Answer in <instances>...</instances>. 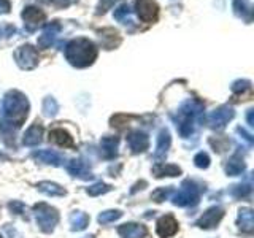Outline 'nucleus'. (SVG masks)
Here are the masks:
<instances>
[{
    "label": "nucleus",
    "instance_id": "f257e3e1",
    "mask_svg": "<svg viewBox=\"0 0 254 238\" xmlns=\"http://www.w3.org/2000/svg\"><path fill=\"white\" fill-rule=\"evenodd\" d=\"M0 110H2V115L6 118V121L11 125L14 124L16 127H21L27 118L29 102L26 99V95L21 94L19 91H10L3 97Z\"/></svg>",
    "mask_w": 254,
    "mask_h": 238
},
{
    "label": "nucleus",
    "instance_id": "f03ea898",
    "mask_svg": "<svg viewBox=\"0 0 254 238\" xmlns=\"http://www.w3.org/2000/svg\"><path fill=\"white\" fill-rule=\"evenodd\" d=\"M65 58L75 67H87L97 58V48L87 38H76L65 48Z\"/></svg>",
    "mask_w": 254,
    "mask_h": 238
},
{
    "label": "nucleus",
    "instance_id": "7ed1b4c3",
    "mask_svg": "<svg viewBox=\"0 0 254 238\" xmlns=\"http://www.w3.org/2000/svg\"><path fill=\"white\" fill-rule=\"evenodd\" d=\"M202 111V107L197 105L194 102H186L178 111V119H177V127L181 137L188 138L190 133L194 132V124L198 118V113Z\"/></svg>",
    "mask_w": 254,
    "mask_h": 238
},
{
    "label": "nucleus",
    "instance_id": "20e7f679",
    "mask_svg": "<svg viewBox=\"0 0 254 238\" xmlns=\"http://www.w3.org/2000/svg\"><path fill=\"white\" fill-rule=\"evenodd\" d=\"M34 214H35V221L38 227L43 230V232L50 234L54 230V227L58 226L59 222V213L53 206L46 205V203H38L34 206Z\"/></svg>",
    "mask_w": 254,
    "mask_h": 238
},
{
    "label": "nucleus",
    "instance_id": "39448f33",
    "mask_svg": "<svg viewBox=\"0 0 254 238\" xmlns=\"http://www.w3.org/2000/svg\"><path fill=\"white\" fill-rule=\"evenodd\" d=\"M200 200V189L194 181H185L180 190L173 195V203L178 206H190L197 205Z\"/></svg>",
    "mask_w": 254,
    "mask_h": 238
},
{
    "label": "nucleus",
    "instance_id": "423d86ee",
    "mask_svg": "<svg viewBox=\"0 0 254 238\" xmlns=\"http://www.w3.org/2000/svg\"><path fill=\"white\" fill-rule=\"evenodd\" d=\"M14 59H16V62H18V65L21 68L30 70V68L37 67L38 54H37V50L34 46L26 45V46H21L19 50L14 53Z\"/></svg>",
    "mask_w": 254,
    "mask_h": 238
},
{
    "label": "nucleus",
    "instance_id": "0eeeda50",
    "mask_svg": "<svg viewBox=\"0 0 254 238\" xmlns=\"http://www.w3.org/2000/svg\"><path fill=\"white\" fill-rule=\"evenodd\" d=\"M137 14L143 22H154L159 14V5L156 0H137L135 2Z\"/></svg>",
    "mask_w": 254,
    "mask_h": 238
},
{
    "label": "nucleus",
    "instance_id": "6e6552de",
    "mask_svg": "<svg viewBox=\"0 0 254 238\" xmlns=\"http://www.w3.org/2000/svg\"><path fill=\"white\" fill-rule=\"evenodd\" d=\"M222 218H224V210L221 206H211V208H208L202 214L200 219L195 222V226L200 229H213L219 224Z\"/></svg>",
    "mask_w": 254,
    "mask_h": 238
},
{
    "label": "nucleus",
    "instance_id": "1a4fd4ad",
    "mask_svg": "<svg viewBox=\"0 0 254 238\" xmlns=\"http://www.w3.org/2000/svg\"><path fill=\"white\" fill-rule=\"evenodd\" d=\"M234 118V110L229 107H219L208 116V124L211 129H222Z\"/></svg>",
    "mask_w": 254,
    "mask_h": 238
},
{
    "label": "nucleus",
    "instance_id": "9d476101",
    "mask_svg": "<svg viewBox=\"0 0 254 238\" xmlns=\"http://www.w3.org/2000/svg\"><path fill=\"white\" fill-rule=\"evenodd\" d=\"M127 145L132 149V153L138 154V153H143V151H146L148 146H149V138L146 133H143L140 130H133L127 135Z\"/></svg>",
    "mask_w": 254,
    "mask_h": 238
},
{
    "label": "nucleus",
    "instance_id": "9b49d317",
    "mask_svg": "<svg viewBox=\"0 0 254 238\" xmlns=\"http://www.w3.org/2000/svg\"><path fill=\"white\" fill-rule=\"evenodd\" d=\"M156 230H157V235L162 237V238H169L172 235L177 234L178 230V222L173 216L170 214H167V216H162L161 219L157 221V226H156Z\"/></svg>",
    "mask_w": 254,
    "mask_h": 238
},
{
    "label": "nucleus",
    "instance_id": "f8f14e48",
    "mask_svg": "<svg viewBox=\"0 0 254 238\" xmlns=\"http://www.w3.org/2000/svg\"><path fill=\"white\" fill-rule=\"evenodd\" d=\"M67 172L71 175V177H78L81 179H91L92 173L89 170L86 162H83L81 159H71V161L67 164Z\"/></svg>",
    "mask_w": 254,
    "mask_h": 238
},
{
    "label": "nucleus",
    "instance_id": "ddd939ff",
    "mask_svg": "<svg viewBox=\"0 0 254 238\" xmlns=\"http://www.w3.org/2000/svg\"><path fill=\"white\" fill-rule=\"evenodd\" d=\"M170 132L167 129H162L159 132V137H157V148H156V153H154V161L161 162L165 159L167 153H169V148H170Z\"/></svg>",
    "mask_w": 254,
    "mask_h": 238
},
{
    "label": "nucleus",
    "instance_id": "4468645a",
    "mask_svg": "<svg viewBox=\"0 0 254 238\" xmlns=\"http://www.w3.org/2000/svg\"><path fill=\"white\" fill-rule=\"evenodd\" d=\"M45 18H46L45 13L42 10H38V8H35V6H29V8H26V10L22 11V19L26 21L27 27L30 30L37 29L40 24L45 21Z\"/></svg>",
    "mask_w": 254,
    "mask_h": 238
},
{
    "label": "nucleus",
    "instance_id": "2eb2a0df",
    "mask_svg": "<svg viewBox=\"0 0 254 238\" xmlns=\"http://www.w3.org/2000/svg\"><path fill=\"white\" fill-rule=\"evenodd\" d=\"M32 157L37 159V161H40L42 164L56 165V167L62 165V162H64V157L59 153H56V151H51V149H40V151H35V153L32 154Z\"/></svg>",
    "mask_w": 254,
    "mask_h": 238
},
{
    "label": "nucleus",
    "instance_id": "dca6fc26",
    "mask_svg": "<svg viewBox=\"0 0 254 238\" xmlns=\"http://www.w3.org/2000/svg\"><path fill=\"white\" fill-rule=\"evenodd\" d=\"M119 235L123 238H145L148 230L145 226L141 224H135V222H129V224H124L118 229Z\"/></svg>",
    "mask_w": 254,
    "mask_h": 238
},
{
    "label": "nucleus",
    "instance_id": "f3484780",
    "mask_svg": "<svg viewBox=\"0 0 254 238\" xmlns=\"http://www.w3.org/2000/svg\"><path fill=\"white\" fill-rule=\"evenodd\" d=\"M42 137H43V127L38 124H34L29 127L26 133H24L22 143L26 146H37L38 143L42 141Z\"/></svg>",
    "mask_w": 254,
    "mask_h": 238
},
{
    "label": "nucleus",
    "instance_id": "a211bd4d",
    "mask_svg": "<svg viewBox=\"0 0 254 238\" xmlns=\"http://www.w3.org/2000/svg\"><path fill=\"white\" fill-rule=\"evenodd\" d=\"M118 137H103L100 141L103 159H115L118 156Z\"/></svg>",
    "mask_w": 254,
    "mask_h": 238
},
{
    "label": "nucleus",
    "instance_id": "6ab92c4d",
    "mask_svg": "<svg viewBox=\"0 0 254 238\" xmlns=\"http://www.w3.org/2000/svg\"><path fill=\"white\" fill-rule=\"evenodd\" d=\"M237 224L243 232H253L254 229V216H253V210L251 208H242L238 211V219Z\"/></svg>",
    "mask_w": 254,
    "mask_h": 238
},
{
    "label": "nucleus",
    "instance_id": "aec40b11",
    "mask_svg": "<svg viewBox=\"0 0 254 238\" xmlns=\"http://www.w3.org/2000/svg\"><path fill=\"white\" fill-rule=\"evenodd\" d=\"M50 140L58 143L59 146H64V148H73L75 143H73V138L70 137V133L64 129H54L50 132Z\"/></svg>",
    "mask_w": 254,
    "mask_h": 238
},
{
    "label": "nucleus",
    "instance_id": "412c9836",
    "mask_svg": "<svg viewBox=\"0 0 254 238\" xmlns=\"http://www.w3.org/2000/svg\"><path fill=\"white\" fill-rule=\"evenodd\" d=\"M37 189L40 190V192H43L46 195L50 197H62L67 194V190L64 189L62 186L56 184V182H51V181H42L37 184Z\"/></svg>",
    "mask_w": 254,
    "mask_h": 238
},
{
    "label": "nucleus",
    "instance_id": "4be33fe9",
    "mask_svg": "<svg viewBox=\"0 0 254 238\" xmlns=\"http://www.w3.org/2000/svg\"><path fill=\"white\" fill-rule=\"evenodd\" d=\"M153 173L156 175L157 178H162V177H177V175L181 173V169L177 165H172V164H162L159 162L154 169Z\"/></svg>",
    "mask_w": 254,
    "mask_h": 238
},
{
    "label": "nucleus",
    "instance_id": "5701e85b",
    "mask_svg": "<svg viewBox=\"0 0 254 238\" xmlns=\"http://www.w3.org/2000/svg\"><path fill=\"white\" fill-rule=\"evenodd\" d=\"M70 226H71V230H75V232L84 230L87 226H89V216L83 211H75L70 216Z\"/></svg>",
    "mask_w": 254,
    "mask_h": 238
},
{
    "label": "nucleus",
    "instance_id": "b1692460",
    "mask_svg": "<svg viewBox=\"0 0 254 238\" xmlns=\"http://www.w3.org/2000/svg\"><path fill=\"white\" fill-rule=\"evenodd\" d=\"M100 38H102V45L107 48V50H111V48L118 46L121 43V38H119V34L113 29H105L100 32Z\"/></svg>",
    "mask_w": 254,
    "mask_h": 238
},
{
    "label": "nucleus",
    "instance_id": "393cba45",
    "mask_svg": "<svg viewBox=\"0 0 254 238\" xmlns=\"http://www.w3.org/2000/svg\"><path fill=\"white\" fill-rule=\"evenodd\" d=\"M243 170H245V162L238 156L230 157L226 164V173L230 175V177H237V175H240Z\"/></svg>",
    "mask_w": 254,
    "mask_h": 238
},
{
    "label": "nucleus",
    "instance_id": "a878e982",
    "mask_svg": "<svg viewBox=\"0 0 254 238\" xmlns=\"http://www.w3.org/2000/svg\"><path fill=\"white\" fill-rule=\"evenodd\" d=\"M121 216H123V213L119 210H108L99 214V222L100 224H110V222L118 221Z\"/></svg>",
    "mask_w": 254,
    "mask_h": 238
},
{
    "label": "nucleus",
    "instance_id": "bb28decb",
    "mask_svg": "<svg viewBox=\"0 0 254 238\" xmlns=\"http://www.w3.org/2000/svg\"><path fill=\"white\" fill-rule=\"evenodd\" d=\"M108 190H111V186L110 184H105V182H95V184L89 186L87 187V194L92 195V197H97V195H102V194H105L108 192Z\"/></svg>",
    "mask_w": 254,
    "mask_h": 238
},
{
    "label": "nucleus",
    "instance_id": "cd10ccee",
    "mask_svg": "<svg viewBox=\"0 0 254 238\" xmlns=\"http://www.w3.org/2000/svg\"><path fill=\"white\" fill-rule=\"evenodd\" d=\"M58 103H56V100L53 97H46L45 102H43V113L45 116H54L56 113H58Z\"/></svg>",
    "mask_w": 254,
    "mask_h": 238
},
{
    "label": "nucleus",
    "instance_id": "c85d7f7f",
    "mask_svg": "<svg viewBox=\"0 0 254 238\" xmlns=\"http://www.w3.org/2000/svg\"><path fill=\"white\" fill-rule=\"evenodd\" d=\"M232 195L237 197V198H242V197H246L251 194V184H237V186H232Z\"/></svg>",
    "mask_w": 254,
    "mask_h": 238
},
{
    "label": "nucleus",
    "instance_id": "c756f323",
    "mask_svg": "<svg viewBox=\"0 0 254 238\" xmlns=\"http://www.w3.org/2000/svg\"><path fill=\"white\" fill-rule=\"evenodd\" d=\"M194 164L198 169H206V167L210 165V157L206 153H198L195 157H194Z\"/></svg>",
    "mask_w": 254,
    "mask_h": 238
},
{
    "label": "nucleus",
    "instance_id": "7c9ffc66",
    "mask_svg": "<svg viewBox=\"0 0 254 238\" xmlns=\"http://www.w3.org/2000/svg\"><path fill=\"white\" fill-rule=\"evenodd\" d=\"M172 192H173L172 187H161V189H157L156 192L153 194V198H154L156 202H164Z\"/></svg>",
    "mask_w": 254,
    "mask_h": 238
},
{
    "label": "nucleus",
    "instance_id": "2f4dec72",
    "mask_svg": "<svg viewBox=\"0 0 254 238\" xmlns=\"http://www.w3.org/2000/svg\"><path fill=\"white\" fill-rule=\"evenodd\" d=\"M234 8H235V11L238 13V14H245V13H248V14H251V10H250V5L246 3V0H235L234 2Z\"/></svg>",
    "mask_w": 254,
    "mask_h": 238
},
{
    "label": "nucleus",
    "instance_id": "473e14b6",
    "mask_svg": "<svg viewBox=\"0 0 254 238\" xmlns=\"http://www.w3.org/2000/svg\"><path fill=\"white\" fill-rule=\"evenodd\" d=\"M8 208H10V211L14 213V214H24V213H26V206H24V203H21L18 200H13V202L8 203Z\"/></svg>",
    "mask_w": 254,
    "mask_h": 238
},
{
    "label": "nucleus",
    "instance_id": "72a5a7b5",
    "mask_svg": "<svg viewBox=\"0 0 254 238\" xmlns=\"http://www.w3.org/2000/svg\"><path fill=\"white\" fill-rule=\"evenodd\" d=\"M115 18L118 21H126L127 18H129V6H126V5L119 6L118 10L115 11Z\"/></svg>",
    "mask_w": 254,
    "mask_h": 238
},
{
    "label": "nucleus",
    "instance_id": "f704fd0d",
    "mask_svg": "<svg viewBox=\"0 0 254 238\" xmlns=\"http://www.w3.org/2000/svg\"><path fill=\"white\" fill-rule=\"evenodd\" d=\"M251 89V83L250 81H246V79H243V81H235L232 84V91L234 92H238V91H250Z\"/></svg>",
    "mask_w": 254,
    "mask_h": 238
},
{
    "label": "nucleus",
    "instance_id": "c9c22d12",
    "mask_svg": "<svg viewBox=\"0 0 254 238\" xmlns=\"http://www.w3.org/2000/svg\"><path fill=\"white\" fill-rule=\"evenodd\" d=\"M116 2H118V0H100V3H99V6H97V13L100 14V13L108 11L110 8L113 6Z\"/></svg>",
    "mask_w": 254,
    "mask_h": 238
},
{
    "label": "nucleus",
    "instance_id": "e433bc0d",
    "mask_svg": "<svg viewBox=\"0 0 254 238\" xmlns=\"http://www.w3.org/2000/svg\"><path fill=\"white\" fill-rule=\"evenodd\" d=\"M48 2H51L53 5L59 6V8H65V6H68L71 3H75L76 0H48Z\"/></svg>",
    "mask_w": 254,
    "mask_h": 238
},
{
    "label": "nucleus",
    "instance_id": "4c0bfd02",
    "mask_svg": "<svg viewBox=\"0 0 254 238\" xmlns=\"http://www.w3.org/2000/svg\"><path fill=\"white\" fill-rule=\"evenodd\" d=\"M10 11V2L8 0H0V13H8Z\"/></svg>",
    "mask_w": 254,
    "mask_h": 238
},
{
    "label": "nucleus",
    "instance_id": "58836bf2",
    "mask_svg": "<svg viewBox=\"0 0 254 238\" xmlns=\"http://www.w3.org/2000/svg\"><path fill=\"white\" fill-rule=\"evenodd\" d=\"M248 122L253 125V110H250V113H248Z\"/></svg>",
    "mask_w": 254,
    "mask_h": 238
},
{
    "label": "nucleus",
    "instance_id": "ea45409f",
    "mask_svg": "<svg viewBox=\"0 0 254 238\" xmlns=\"http://www.w3.org/2000/svg\"><path fill=\"white\" fill-rule=\"evenodd\" d=\"M0 161H8V156L3 154V153H0Z\"/></svg>",
    "mask_w": 254,
    "mask_h": 238
},
{
    "label": "nucleus",
    "instance_id": "a19ab883",
    "mask_svg": "<svg viewBox=\"0 0 254 238\" xmlns=\"http://www.w3.org/2000/svg\"><path fill=\"white\" fill-rule=\"evenodd\" d=\"M86 238H94V237H86Z\"/></svg>",
    "mask_w": 254,
    "mask_h": 238
},
{
    "label": "nucleus",
    "instance_id": "79ce46f5",
    "mask_svg": "<svg viewBox=\"0 0 254 238\" xmlns=\"http://www.w3.org/2000/svg\"><path fill=\"white\" fill-rule=\"evenodd\" d=\"M0 238H2V237H0Z\"/></svg>",
    "mask_w": 254,
    "mask_h": 238
}]
</instances>
